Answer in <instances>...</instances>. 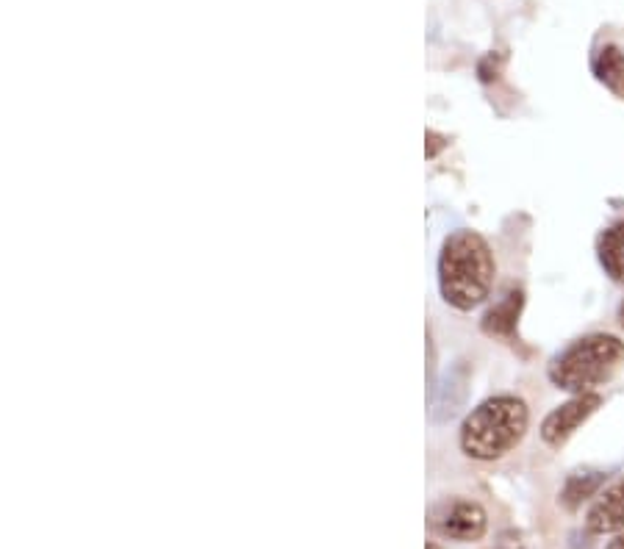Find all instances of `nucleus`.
Instances as JSON below:
<instances>
[{
	"mask_svg": "<svg viewBox=\"0 0 624 549\" xmlns=\"http://www.w3.org/2000/svg\"><path fill=\"white\" fill-rule=\"evenodd\" d=\"M494 258L486 239L475 231L453 233L439 258V286L444 300L461 311L480 305L491 292Z\"/></svg>",
	"mask_w": 624,
	"mask_h": 549,
	"instance_id": "obj_1",
	"label": "nucleus"
},
{
	"mask_svg": "<svg viewBox=\"0 0 624 549\" xmlns=\"http://www.w3.org/2000/svg\"><path fill=\"white\" fill-rule=\"evenodd\" d=\"M527 430V405L519 397L500 394L478 405L461 427V447L469 458L494 461L514 450Z\"/></svg>",
	"mask_w": 624,
	"mask_h": 549,
	"instance_id": "obj_2",
	"label": "nucleus"
},
{
	"mask_svg": "<svg viewBox=\"0 0 624 549\" xmlns=\"http://www.w3.org/2000/svg\"><path fill=\"white\" fill-rule=\"evenodd\" d=\"M624 361V342L608 333L577 339L550 364V380L558 389L586 394L611 378Z\"/></svg>",
	"mask_w": 624,
	"mask_h": 549,
	"instance_id": "obj_3",
	"label": "nucleus"
},
{
	"mask_svg": "<svg viewBox=\"0 0 624 549\" xmlns=\"http://www.w3.org/2000/svg\"><path fill=\"white\" fill-rule=\"evenodd\" d=\"M600 405H602L600 394L586 391V394H580L575 400H569V403L561 405V408H555V411L544 419V425H541V439L547 441L550 447H561L563 441L569 439L577 427L583 425L588 416L594 414Z\"/></svg>",
	"mask_w": 624,
	"mask_h": 549,
	"instance_id": "obj_4",
	"label": "nucleus"
},
{
	"mask_svg": "<svg viewBox=\"0 0 624 549\" xmlns=\"http://www.w3.org/2000/svg\"><path fill=\"white\" fill-rule=\"evenodd\" d=\"M586 527L588 533H597V536L624 530V480L602 491L600 500L594 502L591 511H588Z\"/></svg>",
	"mask_w": 624,
	"mask_h": 549,
	"instance_id": "obj_5",
	"label": "nucleus"
},
{
	"mask_svg": "<svg viewBox=\"0 0 624 549\" xmlns=\"http://www.w3.org/2000/svg\"><path fill=\"white\" fill-rule=\"evenodd\" d=\"M439 530L455 541H478L486 533V511L475 502H455L439 519Z\"/></svg>",
	"mask_w": 624,
	"mask_h": 549,
	"instance_id": "obj_6",
	"label": "nucleus"
},
{
	"mask_svg": "<svg viewBox=\"0 0 624 549\" xmlns=\"http://www.w3.org/2000/svg\"><path fill=\"white\" fill-rule=\"evenodd\" d=\"M522 292H508L502 297L500 303L491 308L486 319H483V330L489 336H511L516 330V319H519V311H522Z\"/></svg>",
	"mask_w": 624,
	"mask_h": 549,
	"instance_id": "obj_7",
	"label": "nucleus"
},
{
	"mask_svg": "<svg viewBox=\"0 0 624 549\" xmlns=\"http://www.w3.org/2000/svg\"><path fill=\"white\" fill-rule=\"evenodd\" d=\"M600 261L616 283H624V222H616L600 236Z\"/></svg>",
	"mask_w": 624,
	"mask_h": 549,
	"instance_id": "obj_8",
	"label": "nucleus"
},
{
	"mask_svg": "<svg viewBox=\"0 0 624 549\" xmlns=\"http://www.w3.org/2000/svg\"><path fill=\"white\" fill-rule=\"evenodd\" d=\"M594 75L611 89L616 98H624V50H619L616 45H605L594 56Z\"/></svg>",
	"mask_w": 624,
	"mask_h": 549,
	"instance_id": "obj_9",
	"label": "nucleus"
},
{
	"mask_svg": "<svg viewBox=\"0 0 624 549\" xmlns=\"http://www.w3.org/2000/svg\"><path fill=\"white\" fill-rule=\"evenodd\" d=\"M602 480H605L602 472H575V475H569V480H566V486H563V494H561L563 505H566V508H577V505H583L588 497H594V494L600 491Z\"/></svg>",
	"mask_w": 624,
	"mask_h": 549,
	"instance_id": "obj_10",
	"label": "nucleus"
},
{
	"mask_svg": "<svg viewBox=\"0 0 624 549\" xmlns=\"http://www.w3.org/2000/svg\"><path fill=\"white\" fill-rule=\"evenodd\" d=\"M428 142H430V147H428V159H433V156L439 153L441 147H444V139H441L439 134H433V131H430V134H428Z\"/></svg>",
	"mask_w": 624,
	"mask_h": 549,
	"instance_id": "obj_11",
	"label": "nucleus"
},
{
	"mask_svg": "<svg viewBox=\"0 0 624 549\" xmlns=\"http://www.w3.org/2000/svg\"><path fill=\"white\" fill-rule=\"evenodd\" d=\"M608 549H624V536H619L616 541H611V544H608Z\"/></svg>",
	"mask_w": 624,
	"mask_h": 549,
	"instance_id": "obj_12",
	"label": "nucleus"
},
{
	"mask_svg": "<svg viewBox=\"0 0 624 549\" xmlns=\"http://www.w3.org/2000/svg\"><path fill=\"white\" fill-rule=\"evenodd\" d=\"M619 322H622V328H624V303L619 305Z\"/></svg>",
	"mask_w": 624,
	"mask_h": 549,
	"instance_id": "obj_13",
	"label": "nucleus"
},
{
	"mask_svg": "<svg viewBox=\"0 0 624 549\" xmlns=\"http://www.w3.org/2000/svg\"><path fill=\"white\" fill-rule=\"evenodd\" d=\"M428 549H439V547H436V544H430V547H428Z\"/></svg>",
	"mask_w": 624,
	"mask_h": 549,
	"instance_id": "obj_14",
	"label": "nucleus"
}]
</instances>
